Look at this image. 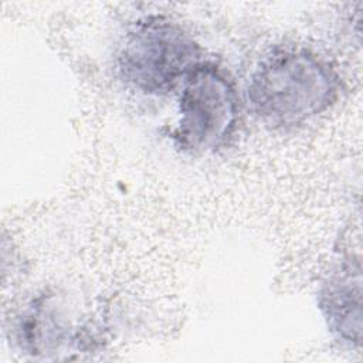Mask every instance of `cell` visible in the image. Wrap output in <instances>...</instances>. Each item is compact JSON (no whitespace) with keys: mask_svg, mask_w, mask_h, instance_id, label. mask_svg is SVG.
Listing matches in <instances>:
<instances>
[{"mask_svg":"<svg viewBox=\"0 0 363 363\" xmlns=\"http://www.w3.org/2000/svg\"><path fill=\"white\" fill-rule=\"evenodd\" d=\"M339 77L316 54L303 48L281 50L252 72L247 104L272 129L295 128L328 109L337 98Z\"/></svg>","mask_w":363,"mask_h":363,"instance_id":"1","label":"cell"},{"mask_svg":"<svg viewBox=\"0 0 363 363\" xmlns=\"http://www.w3.org/2000/svg\"><path fill=\"white\" fill-rule=\"evenodd\" d=\"M200 62L199 44L177 23L162 16L139 20L119 54L122 78L152 95L174 89Z\"/></svg>","mask_w":363,"mask_h":363,"instance_id":"2","label":"cell"},{"mask_svg":"<svg viewBox=\"0 0 363 363\" xmlns=\"http://www.w3.org/2000/svg\"><path fill=\"white\" fill-rule=\"evenodd\" d=\"M238 95L227 74L211 62L197 64L182 82L179 122L173 139L193 153L214 152L233 136Z\"/></svg>","mask_w":363,"mask_h":363,"instance_id":"3","label":"cell"},{"mask_svg":"<svg viewBox=\"0 0 363 363\" xmlns=\"http://www.w3.org/2000/svg\"><path fill=\"white\" fill-rule=\"evenodd\" d=\"M319 306L328 328L343 342H362V274L359 262L343 264L322 286Z\"/></svg>","mask_w":363,"mask_h":363,"instance_id":"4","label":"cell"}]
</instances>
